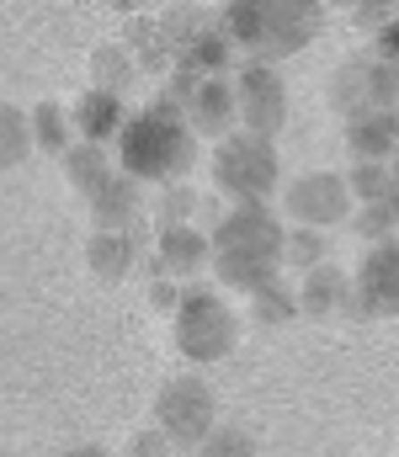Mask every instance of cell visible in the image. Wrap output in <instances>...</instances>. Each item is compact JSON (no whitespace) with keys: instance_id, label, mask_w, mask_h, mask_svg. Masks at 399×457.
<instances>
[{"instance_id":"22","label":"cell","mask_w":399,"mask_h":457,"mask_svg":"<svg viewBox=\"0 0 399 457\" xmlns=\"http://www.w3.org/2000/svg\"><path fill=\"white\" fill-rule=\"evenodd\" d=\"M251 303H256V320H262V325H282V320H293V314H298V298L282 287V277H277V282H266V287H256V293H251Z\"/></svg>"},{"instance_id":"28","label":"cell","mask_w":399,"mask_h":457,"mask_svg":"<svg viewBox=\"0 0 399 457\" xmlns=\"http://www.w3.org/2000/svg\"><path fill=\"white\" fill-rule=\"evenodd\" d=\"M149 298H154L160 309H176V298H181V293H176V282H170V277H160V282L149 287Z\"/></svg>"},{"instance_id":"20","label":"cell","mask_w":399,"mask_h":457,"mask_svg":"<svg viewBox=\"0 0 399 457\" xmlns=\"http://www.w3.org/2000/svg\"><path fill=\"white\" fill-rule=\"evenodd\" d=\"M389 160H357L352 170H346V192H352V203L362 208V203H384V192H389Z\"/></svg>"},{"instance_id":"25","label":"cell","mask_w":399,"mask_h":457,"mask_svg":"<svg viewBox=\"0 0 399 457\" xmlns=\"http://www.w3.org/2000/svg\"><path fill=\"white\" fill-rule=\"evenodd\" d=\"M192 208H197V192H192V187H181V181H170V187H165V197H160V228H165V224H187V219H192Z\"/></svg>"},{"instance_id":"31","label":"cell","mask_w":399,"mask_h":457,"mask_svg":"<svg viewBox=\"0 0 399 457\" xmlns=\"http://www.w3.org/2000/svg\"><path fill=\"white\" fill-rule=\"evenodd\" d=\"M0 457H16V453H0Z\"/></svg>"},{"instance_id":"4","label":"cell","mask_w":399,"mask_h":457,"mask_svg":"<svg viewBox=\"0 0 399 457\" xmlns=\"http://www.w3.org/2000/svg\"><path fill=\"white\" fill-rule=\"evenodd\" d=\"M208 170H213V187L229 197V203H266L282 181V154H277V138L262 133H224L213 138V154H208Z\"/></svg>"},{"instance_id":"11","label":"cell","mask_w":399,"mask_h":457,"mask_svg":"<svg viewBox=\"0 0 399 457\" xmlns=\"http://www.w3.org/2000/svg\"><path fill=\"white\" fill-rule=\"evenodd\" d=\"M208 266V234H197L192 224H165L160 228V250H154V271L170 282H187Z\"/></svg>"},{"instance_id":"18","label":"cell","mask_w":399,"mask_h":457,"mask_svg":"<svg viewBox=\"0 0 399 457\" xmlns=\"http://www.w3.org/2000/svg\"><path fill=\"white\" fill-rule=\"evenodd\" d=\"M27 128H32V149H43V154H54V160L70 149V133H75L70 107H59V102H37V107L27 112Z\"/></svg>"},{"instance_id":"21","label":"cell","mask_w":399,"mask_h":457,"mask_svg":"<svg viewBox=\"0 0 399 457\" xmlns=\"http://www.w3.org/2000/svg\"><path fill=\"white\" fill-rule=\"evenodd\" d=\"M27 149H32L27 112H16V107H5V102H0V170H5V165H16Z\"/></svg>"},{"instance_id":"24","label":"cell","mask_w":399,"mask_h":457,"mask_svg":"<svg viewBox=\"0 0 399 457\" xmlns=\"http://www.w3.org/2000/svg\"><path fill=\"white\" fill-rule=\"evenodd\" d=\"M197 447H203V457H256V442L240 426H213Z\"/></svg>"},{"instance_id":"9","label":"cell","mask_w":399,"mask_h":457,"mask_svg":"<svg viewBox=\"0 0 399 457\" xmlns=\"http://www.w3.org/2000/svg\"><path fill=\"white\" fill-rule=\"evenodd\" d=\"M346 309H357V314H368V320L399 314V228L362 255L357 282H352V303H346Z\"/></svg>"},{"instance_id":"7","label":"cell","mask_w":399,"mask_h":457,"mask_svg":"<svg viewBox=\"0 0 399 457\" xmlns=\"http://www.w3.org/2000/svg\"><path fill=\"white\" fill-rule=\"evenodd\" d=\"M229 86H235V122H240L245 133L277 138L282 122H287V80L277 75V64L251 59Z\"/></svg>"},{"instance_id":"15","label":"cell","mask_w":399,"mask_h":457,"mask_svg":"<svg viewBox=\"0 0 399 457\" xmlns=\"http://www.w3.org/2000/svg\"><path fill=\"white\" fill-rule=\"evenodd\" d=\"M64 176H70V187L80 192V197H96L112 176H118V165H112V154H107V144H70L64 149Z\"/></svg>"},{"instance_id":"13","label":"cell","mask_w":399,"mask_h":457,"mask_svg":"<svg viewBox=\"0 0 399 457\" xmlns=\"http://www.w3.org/2000/svg\"><path fill=\"white\" fill-rule=\"evenodd\" d=\"M91 203V224L96 228H133L138 224V213H144V192H138V181L133 176H112L96 197H86Z\"/></svg>"},{"instance_id":"10","label":"cell","mask_w":399,"mask_h":457,"mask_svg":"<svg viewBox=\"0 0 399 457\" xmlns=\"http://www.w3.org/2000/svg\"><path fill=\"white\" fill-rule=\"evenodd\" d=\"M181 112L192 122V133H203V138H224V133L240 128V122H235V86H229L224 75H203V80L187 91Z\"/></svg>"},{"instance_id":"5","label":"cell","mask_w":399,"mask_h":457,"mask_svg":"<svg viewBox=\"0 0 399 457\" xmlns=\"http://www.w3.org/2000/svg\"><path fill=\"white\" fill-rule=\"evenodd\" d=\"M170 320H176V351L187 361H197V367L224 361L240 345V314L229 309V298L219 287H203V282L181 287Z\"/></svg>"},{"instance_id":"30","label":"cell","mask_w":399,"mask_h":457,"mask_svg":"<svg viewBox=\"0 0 399 457\" xmlns=\"http://www.w3.org/2000/svg\"><path fill=\"white\" fill-rule=\"evenodd\" d=\"M320 5H362V0H320Z\"/></svg>"},{"instance_id":"17","label":"cell","mask_w":399,"mask_h":457,"mask_svg":"<svg viewBox=\"0 0 399 457\" xmlns=\"http://www.w3.org/2000/svg\"><path fill=\"white\" fill-rule=\"evenodd\" d=\"M346 149H352V160H395L399 133L389 128V117L378 112L346 117Z\"/></svg>"},{"instance_id":"14","label":"cell","mask_w":399,"mask_h":457,"mask_svg":"<svg viewBox=\"0 0 399 457\" xmlns=\"http://www.w3.org/2000/svg\"><path fill=\"white\" fill-rule=\"evenodd\" d=\"M123 96H112V91H86L75 107H70V122H75V133L86 138V144H107V138H118V128H123Z\"/></svg>"},{"instance_id":"8","label":"cell","mask_w":399,"mask_h":457,"mask_svg":"<svg viewBox=\"0 0 399 457\" xmlns=\"http://www.w3.org/2000/svg\"><path fill=\"white\" fill-rule=\"evenodd\" d=\"M352 192L341 170H303L298 181H287L282 192V213L298 228H336L341 219H352Z\"/></svg>"},{"instance_id":"26","label":"cell","mask_w":399,"mask_h":457,"mask_svg":"<svg viewBox=\"0 0 399 457\" xmlns=\"http://www.w3.org/2000/svg\"><path fill=\"white\" fill-rule=\"evenodd\" d=\"M395 228H399V224L389 219V208H384V203H362V208H357V234H362L368 245H378V239H389Z\"/></svg>"},{"instance_id":"6","label":"cell","mask_w":399,"mask_h":457,"mask_svg":"<svg viewBox=\"0 0 399 457\" xmlns=\"http://www.w3.org/2000/svg\"><path fill=\"white\" fill-rule=\"evenodd\" d=\"M154 426L170 447H197L213 426H219V404H213V388L203 378H170L154 399Z\"/></svg>"},{"instance_id":"19","label":"cell","mask_w":399,"mask_h":457,"mask_svg":"<svg viewBox=\"0 0 399 457\" xmlns=\"http://www.w3.org/2000/svg\"><path fill=\"white\" fill-rule=\"evenodd\" d=\"M91 75H96V91H123L133 75H138V59H133L129 48H118V43H107V48H96V59H91Z\"/></svg>"},{"instance_id":"29","label":"cell","mask_w":399,"mask_h":457,"mask_svg":"<svg viewBox=\"0 0 399 457\" xmlns=\"http://www.w3.org/2000/svg\"><path fill=\"white\" fill-rule=\"evenodd\" d=\"M54 457H107L102 447H70V453H54Z\"/></svg>"},{"instance_id":"3","label":"cell","mask_w":399,"mask_h":457,"mask_svg":"<svg viewBox=\"0 0 399 457\" xmlns=\"http://www.w3.org/2000/svg\"><path fill=\"white\" fill-rule=\"evenodd\" d=\"M320 0H229L224 11V37L240 43L251 59L277 64L320 32Z\"/></svg>"},{"instance_id":"1","label":"cell","mask_w":399,"mask_h":457,"mask_svg":"<svg viewBox=\"0 0 399 457\" xmlns=\"http://www.w3.org/2000/svg\"><path fill=\"white\" fill-rule=\"evenodd\" d=\"M282 239H287V228L277 219V208H266V203H235L213 234H208V266H213V277H219V287H229V293H256L266 282H277L282 277Z\"/></svg>"},{"instance_id":"23","label":"cell","mask_w":399,"mask_h":457,"mask_svg":"<svg viewBox=\"0 0 399 457\" xmlns=\"http://www.w3.org/2000/svg\"><path fill=\"white\" fill-rule=\"evenodd\" d=\"M282 261H293V266H320L325 261V239H320V228H287V239H282Z\"/></svg>"},{"instance_id":"27","label":"cell","mask_w":399,"mask_h":457,"mask_svg":"<svg viewBox=\"0 0 399 457\" xmlns=\"http://www.w3.org/2000/svg\"><path fill=\"white\" fill-rule=\"evenodd\" d=\"M378 54L399 64V11L389 16V21H384V27H378Z\"/></svg>"},{"instance_id":"12","label":"cell","mask_w":399,"mask_h":457,"mask_svg":"<svg viewBox=\"0 0 399 457\" xmlns=\"http://www.w3.org/2000/svg\"><path fill=\"white\" fill-rule=\"evenodd\" d=\"M293 298H298V314H336V309L352 303V277H346L341 266L320 261V266L303 271V282H298Z\"/></svg>"},{"instance_id":"16","label":"cell","mask_w":399,"mask_h":457,"mask_svg":"<svg viewBox=\"0 0 399 457\" xmlns=\"http://www.w3.org/2000/svg\"><path fill=\"white\" fill-rule=\"evenodd\" d=\"M86 250H91L86 261H91V271H96L102 282H123V277L133 271V255H138L129 228H96Z\"/></svg>"},{"instance_id":"2","label":"cell","mask_w":399,"mask_h":457,"mask_svg":"<svg viewBox=\"0 0 399 457\" xmlns=\"http://www.w3.org/2000/svg\"><path fill=\"white\" fill-rule=\"evenodd\" d=\"M192 165H197V133L187 128L181 102L160 96V102L123 117V128H118V170L123 176L170 187Z\"/></svg>"}]
</instances>
